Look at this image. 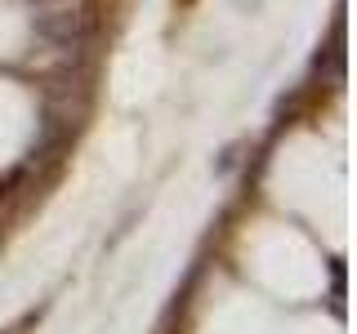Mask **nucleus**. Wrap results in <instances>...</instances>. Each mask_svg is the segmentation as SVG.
Listing matches in <instances>:
<instances>
[{
    "label": "nucleus",
    "instance_id": "nucleus-1",
    "mask_svg": "<svg viewBox=\"0 0 357 334\" xmlns=\"http://www.w3.org/2000/svg\"><path fill=\"white\" fill-rule=\"evenodd\" d=\"M36 321H40V308H31V312H22L14 326H9V330H0V334H22V330H31V326H36Z\"/></svg>",
    "mask_w": 357,
    "mask_h": 334
}]
</instances>
